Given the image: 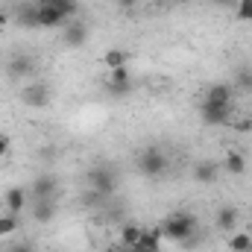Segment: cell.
<instances>
[{
    "label": "cell",
    "instance_id": "cell-16",
    "mask_svg": "<svg viewBox=\"0 0 252 252\" xmlns=\"http://www.w3.org/2000/svg\"><path fill=\"white\" fill-rule=\"evenodd\" d=\"M85 41H88V27L85 24H70L64 30V44L67 47H82Z\"/></svg>",
    "mask_w": 252,
    "mask_h": 252
},
{
    "label": "cell",
    "instance_id": "cell-7",
    "mask_svg": "<svg viewBox=\"0 0 252 252\" xmlns=\"http://www.w3.org/2000/svg\"><path fill=\"white\" fill-rule=\"evenodd\" d=\"M229 112H232V106H208V103H199V115H202V121L211 126H223L229 121Z\"/></svg>",
    "mask_w": 252,
    "mask_h": 252
},
{
    "label": "cell",
    "instance_id": "cell-11",
    "mask_svg": "<svg viewBox=\"0 0 252 252\" xmlns=\"http://www.w3.org/2000/svg\"><path fill=\"white\" fill-rule=\"evenodd\" d=\"M35 9H38V27H44V30H56V27H62V24H64V18L53 9V6L38 3Z\"/></svg>",
    "mask_w": 252,
    "mask_h": 252
},
{
    "label": "cell",
    "instance_id": "cell-3",
    "mask_svg": "<svg viewBox=\"0 0 252 252\" xmlns=\"http://www.w3.org/2000/svg\"><path fill=\"white\" fill-rule=\"evenodd\" d=\"M91 188L97 196H112L118 190V176L109 167H97V170H91Z\"/></svg>",
    "mask_w": 252,
    "mask_h": 252
},
{
    "label": "cell",
    "instance_id": "cell-1",
    "mask_svg": "<svg viewBox=\"0 0 252 252\" xmlns=\"http://www.w3.org/2000/svg\"><path fill=\"white\" fill-rule=\"evenodd\" d=\"M196 232V217L188 211H173L161 220V235L167 241H176V244H185L190 241V235Z\"/></svg>",
    "mask_w": 252,
    "mask_h": 252
},
{
    "label": "cell",
    "instance_id": "cell-19",
    "mask_svg": "<svg viewBox=\"0 0 252 252\" xmlns=\"http://www.w3.org/2000/svg\"><path fill=\"white\" fill-rule=\"evenodd\" d=\"M141 232H144V229H138L135 223H126L124 229H121V244H124V250H135V244L141 241Z\"/></svg>",
    "mask_w": 252,
    "mask_h": 252
},
{
    "label": "cell",
    "instance_id": "cell-27",
    "mask_svg": "<svg viewBox=\"0 0 252 252\" xmlns=\"http://www.w3.org/2000/svg\"><path fill=\"white\" fill-rule=\"evenodd\" d=\"M9 252H32V247H27V244H12Z\"/></svg>",
    "mask_w": 252,
    "mask_h": 252
},
{
    "label": "cell",
    "instance_id": "cell-15",
    "mask_svg": "<svg viewBox=\"0 0 252 252\" xmlns=\"http://www.w3.org/2000/svg\"><path fill=\"white\" fill-rule=\"evenodd\" d=\"M3 199H6V211H9V214H21L24 205H27V190L24 188H9Z\"/></svg>",
    "mask_w": 252,
    "mask_h": 252
},
{
    "label": "cell",
    "instance_id": "cell-12",
    "mask_svg": "<svg viewBox=\"0 0 252 252\" xmlns=\"http://www.w3.org/2000/svg\"><path fill=\"white\" fill-rule=\"evenodd\" d=\"M217 173H220V164L217 161H196L193 164V179L202 182V185H211L217 179Z\"/></svg>",
    "mask_w": 252,
    "mask_h": 252
},
{
    "label": "cell",
    "instance_id": "cell-10",
    "mask_svg": "<svg viewBox=\"0 0 252 252\" xmlns=\"http://www.w3.org/2000/svg\"><path fill=\"white\" fill-rule=\"evenodd\" d=\"M56 217V199H32V220L50 223Z\"/></svg>",
    "mask_w": 252,
    "mask_h": 252
},
{
    "label": "cell",
    "instance_id": "cell-13",
    "mask_svg": "<svg viewBox=\"0 0 252 252\" xmlns=\"http://www.w3.org/2000/svg\"><path fill=\"white\" fill-rule=\"evenodd\" d=\"M223 167H226V173L241 176V173L247 170V158H244V153H241V150H226V156H223Z\"/></svg>",
    "mask_w": 252,
    "mask_h": 252
},
{
    "label": "cell",
    "instance_id": "cell-6",
    "mask_svg": "<svg viewBox=\"0 0 252 252\" xmlns=\"http://www.w3.org/2000/svg\"><path fill=\"white\" fill-rule=\"evenodd\" d=\"M56 188H59V182H56V176H38L35 182H32V199H56Z\"/></svg>",
    "mask_w": 252,
    "mask_h": 252
},
{
    "label": "cell",
    "instance_id": "cell-18",
    "mask_svg": "<svg viewBox=\"0 0 252 252\" xmlns=\"http://www.w3.org/2000/svg\"><path fill=\"white\" fill-rule=\"evenodd\" d=\"M126 62H129V53H126V50H121V47H112V50H106V53H103V64H106L109 70L124 67Z\"/></svg>",
    "mask_w": 252,
    "mask_h": 252
},
{
    "label": "cell",
    "instance_id": "cell-25",
    "mask_svg": "<svg viewBox=\"0 0 252 252\" xmlns=\"http://www.w3.org/2000/svg\"><path fill=\"white\" fill-rule=\"evenodd\" d=\"M9 150H12V141H9V135H3V132H0V158H3Z\"/></svg>",
    "mask_w": 252,
    "mask_h": 252
},
{
    "label": "cell",
    "instance_id": "cell-5",
    "mask_svg": "<svg viewBox=\"0 0 252 252\" xmlns=\"http://www.w3.org/2000/svg\"><path fill=\"white\" fill-rule=\"evenodd\" d=\"M106 85H109V91L112 94H126L129 88H132V76H129V67H115V70H109V79H106Z\"/></svg>",
    "mask_w": 252,
    "mask_h": 252
},
{
    "label": "cell",
    "instance_id": "cell-2",
    "mask_svg": "<svg viewBox=\"0 0 252 252\" xmlns=\"http://www.w3.org/2000/svg\"><path fill=\"white\" fill-rule=\"evenodd\" d=\"M138 170H141L144 176H150V179L164 176V170H167V158H164V153H161L158 147H147V150H141V156H138Z\"/></svg>",
    "mask_w": 252,
    "mask_h": 252
},
{
    "label": "cell",
    "instance_id": "cell-24",
    "mask_svg": "<svg viewBox=\"0 0 252 252\" xmlns=\"http://www.w3.org/2000/svg\"><path fill=\"white\" fill-rule=\"evenodd\" d=\"M21 21H24L27 27H38V9H35V6H27V9L21 12Z\"/></svg>",
    "mask_w": 252,
    "mask_h": 252
},
{
    "label": "cell",
    "instance_id": "cell-29",
    "mask_svg": "<svg viewBox=\"0 0 252 252\" xmlns=\"http://www.w3.org/2000/svg\"><path fill=\"white\" fill-rule=\"evenodd\" d=\"M6 21H9V18H6V15L0 12V27H6Z\"/></svg>",
    "mask_w": 252,
    "mask_h": 252
},
{
    "label": "cell",
    "instance_id": "cell-32",
    "mask_svg": "<svg viewBox=\"0 0 252 252\" xmlns=\"http://www.w3.org/2000/svg\"><path fill=\"white\" fill-rule=\"evenodd\" d=\"M250 252H252V250H250Z\"/></svg>",
    "mask_w": 252,
    "mask_h": 252
},
{
    "label": "cell",
    "instance_id": "cell-23",
    "mask_svg": "<svg viewBox=\"0 0 252 252\" xmlns=\"http://www.w3.org/2000/svg\"><path fill=\"white\" fill-rule=\"evenodd\" d=\"M235 6H238V9H235L238 21H247V24H250L252 21V0H238Z\"/></svg>",
    "mask_w": 252,
    "mask_h": 252
},
{
    "label": "cell",
    "instance_id": "cell-28",
    "mask_svg": "<svg viewBox=\"0 0 252 252\" xmlns=\"http://www.w3.org/2000/svg\"><path fill=\"white\" fill-rule=\"evenodd\" d=\"M118 3H121V6H124V9H132V6H135V3H138V0H118Z\"/></svg>",
    "mask_w": 252,
    "mask_h": 252
},
{
    "label": "cell",
    "instance_id": "cell-9",
    "mask_svg": "<svg viewBox=\"0 0 252 252\" xmlns=\"http://www.w3.org/2000/svg\"><path fill=\"white\" fill-rule=\"evenodd\" d=\"M202 103H208V106H232V88L217 82V85H211V88L205 91Z\"/></svg>",
    "mask_w": 252,
    "mask_h": 252
},
{
    "label": "cell",
    "instance_id": "cell-26",
    "mask_svg": "<svg viewBox=\"0 0 252 252\" xmlns=\"http://www.w3.org/2000/svg\"><path fill=\"white\" fill-rule=\"evenodd\" d=\"M235 129H238V132H252V121H250V118H244V121H238V124H235Z\"/></svg>",
    "mask_w": 252,
    "mask_h": 252
},
{
    "label": "cell",
    "instance_id": "cell-21",
    "mask_svg": "<svg viewBox=\"0 0 252 252\" xmlns=\"http://www.w3.org/2000/svg\"><path fill=\"white\" fill-rule=\"evenodd\" d=\"M229 250L232 252H250L252 250V235L250 232H235L229 238Z\"/></svg>",
    "mask_w": 252,
    "mask_h": 252
},
{
    "label": "cell",
    "instance_id": "cell-4",
    "mask_svg": "<svg viewBox=\"0 0 252 252\" xmlns=\"http://www.w3.org/2000/svg\"><path fill=\"white\" fill-rule=\"evenodd\" d=\"M24 103L32 106V109H44V106L50 103V88H47L44 82H32V85H27V88H24Z\"/></svg>",
    "mask_w": 252,
    "mask_h": 252
},
{
    "label": "cell",
    "instance_id": "cell-14",
    "mask_svg": "<svg viewBox=\"0 0 252 252\" xmlns=\"http://www.w3.org/2000/svg\"><path fill=\"white\" fill-rule=\"evenodd\" d=\"M238 208L235 205H223V208H217V229L220 232H232L235 226H238Z\"/></svg>",
    "mask_w": 252,
    "mask_h": 252
},
{
    "label": "cell",
    "instance_id": "cell-17",
    "mask_svg": "<svg viewBox=\"0 0 252 252\" xmlns=\"http://www.w3.org/2000/svg\"><path fill=\"white\" fill-rule=\"evenodd\" d=\"M9 73H12L15 79L32 76V59H30V56H15V59L9 62Z\"/></svg>",
    "mask_w": 252,
    "mask_h": 252
},
{
    "label": "cell",
    "instance_id": "cell-8",
    "mask_svg": "<svg viewBox=\"0 0 252 252\" xmlns=\"http://www.w3.org/2000/svg\"><path fill=\"white\" fill-rule=\"evenodd\" d=\"M161 226L150 229V232H141V241L135 244V252H161Z\"/></svg>",
    "mask_w": 252,
    "mask_h": 252
},
{
    "label": "cell",
    "instance_id": "cell-20",
    "mask_svg": "<svg viewBox=\"0 0 252 252\" xmlns=\"http://www.w3.org/2000/svg\"><path fill=\"white\" fill-rule=\"evenodd\" d=\"M41 3L53 6L64 21H67V18H73V15H76V9H79V3H76V0H41Z\"/></svg>",
    "mask_w": 252,
    "mask_h": 252
},
{
    "label": "cell",
    "instance_id": "cell-22",
    "mask_svg": "<svg viewBox=\"0 0 252 252\" xmlns=\"http://www.w3.org/2000/svg\"><path fill=\"white\" fill-rule=\"evenodd\" d=\"M18 226H21L18 223V214H9V211L0 214V238H12L18 232Z\"/></svg>",
    "mask_w": 252,
    "mask_h": 252
},
{
    "label": "cell",
    "instance_id": "cell-31",
    "mask_svg": "<svg viewBox=\"0 0 252 252\" xmlns=\"http://www.w3.org/2000/svg\"><path fill=\"white\" fill-rule=\"evenodd\" d=\"M217 3H232V0H217Z\"/></svg>",
    "mask_w": 252,
    "mask_h": 252
},
{
    "label": "cell",
    "instance_id": "cell-30",
    "mask_svg": "<svg viewBox=\"0 0 252 252\" xmlns=\"http://www.w3.org/2000/svg\"><path fill=\"white\" fill-rule=\"evenodd\" d=\"M103 252H121V250H115V247H109V250H103Z\"/></svg>",
    "mask_w": 252,
    "mask_h": 252
}]
</instances>
